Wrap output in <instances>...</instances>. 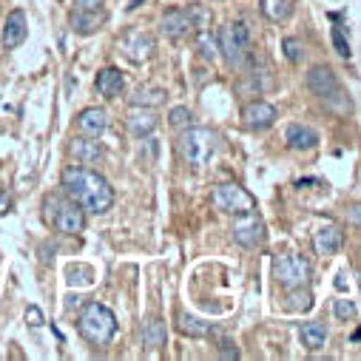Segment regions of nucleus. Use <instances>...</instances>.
<instances>
[{"label":"nucleus","instance_id":"10","mask_svg":"<svg viewBox=\"0 0 361 361\" xmlns=\"http://www.w3.org/2000/svg\"><path fill=\"white\" fill-rule=\"evenodd\" d=\"M307 88H310L313 94L330 100V97L338 94V80H336V74H333L327 66H313V68L307 71Z\"/></svg>","mask_w":361,"mask_h":361},{"label":"nucleus","instance_id":"20","mask_svg":"<svg viewBox=\"0 0 361 361\" xmlns=\"http://www.w3.org/2000/svg\"><path fill=\"white\" fill-rule=\"evenodd\" d=\"M123 49H126V57L128 60H145L151 51H154V43H151V37H145L142 32H134L126 43H123Z\"/></svg>","mask_w":361,"mask_h":361},{"label":"nucleus","instance_id":"36","mask_svg":"<svg viewBox=\"0 0 361 361\" xmlns=\"http://www.w3.org/2000/svg\"><path fill=\"white\" fill-rule=\"evenodd\" d=\"M358 338H361V330H355V333H353V341H358Z\"/></svg>","mask_w":361,"mask_h":361},{"label":"nucleus","instance_id":"35","mask_svg":"<svg viewBox=\"0 0 361 361\" xmlns=\"http://www.w3.org/2000/svg\"><path fill=\"white\" fill-rule=\"evenodd\" d=\"M350 222L353 225H361V205H353L350 208Z\"/></svg>","mask_w":361,"mask_h":361},{"label":"nucleus","instance_id":"17","mask_svg":"<svg viewBox=\"0 0 361 361\" xmlns=\"http://www.w3.org/2000/svg\"><path fill=\"white\" fill-rule=\"evenodd\" d=\"M94 85H97V92H100L103 97H117L123 88H126V80H123V74H120L117 68H103V71L97 74Z\"/></svg>","mask_w":361,"mask_h":361},{"label":"nucleus","instance_id":"22","mask_svg":"<svg viewBox=\"0 0 361 361\" xmlns=\"http://www.w3.org/2000/svg\"><path fill=\"white\" fill-rule=\"evenodd\" d=\"M293 12V0H262V15L274 23L288 20Z\"/></svg>","mask_w":361,"mask_h":361},{"label":"nucleus","instance_id":"33","mask_svg":"<svg viewBox=\"0 0 361 361\" xmlns=\"http://www.w3.org/2000/svg\"><path fill=\"white\" fill-rule=\"evenodd\" d=\"M200 49H202V57L205 60H214V43H208V35L200 37Z\"/></svg>","mask_w":361,"mask_h":361},{"label":"nucleus","instance_id":"4","mask_svg":"<svg viewBox=\"0 0 361 361\" xmlns=\"http://www.w3.org/2000/svg\"><path fill=\"white\" fill-rule=\"evenodd\" d=\"M46 219L60 231V233H80L85 228V214L71 197H46Z\"/></svg>","mask_w":361,"mask_h":361},{"label":"nucleus","instance_id":"34","mask_svg":"<svg viewBox=\"0 0 361 361\" xmlns=\"http://www.w3.org/2000/svg\"><path fill=\"white\" fill-rule=\"evenodd\" d=\"M9 211H12V194L4 191V194H0V216H6Z\"/></svg>","mask_w":361,"mask_h":361},{"label":"nucleus","instance_id":"29","mask_svg":"<svg viewBox=\"0 0 361 361\" xmlns=\"http://www.w3.org/2000/svg\"><path fill=\"white\" fill-rule=\"evenodd\" d=\"M336 316H338L341 322H347V319H353V316H355V305H353V302H347V299H341V302H336Z\"/></svg>","mask_w":361,"mask_h":361},{"label":"nucleus","instance_id":"1","mask_svg":"<svg viewBox=\"0 0 361 361\" xmlns=\"http://www.w3.org/2000/svg\"><path fill=\"white\" fill-rule=\"evenodd\" d=\"M63 188L66 197H71L82 211L92 214H106L114 205V188L109 185V179L92 168L71 165L63 171Z\"/></svg>","mask_w":361,"mask_h":361},{"label":"nucleus","instance_id":"9","mask_svg":"<svg viewBox=\"0 0 361 361\" xmlns=\"http://www.w3.org/2000/svg\"><path fill=\"white\" fill-rule=\"evenodd\" d=\"M242 120L250 131H264L276 123V109L264 103V100H256V103H247L245 111H242Z\"/></svg>","mask_w":361,"mask_h":361},{"label":"nucleus","instance_id":"7","mask_svg":"<svg viewBox=\"0 0 361 361\" xmlns=\"http://www.w3.org/2000/svg\"><path fill=\"white\" fill-rule=\"evenodd\" d=\"M274 276L282 288L293 290L310 279V264L302 256H276L274 259Z\"/></svg>","mask_w":361,"mask_h":361},{"label":"nucleus","instance_id":"21","mask_svg":"<svg viewBox=\"0 0 361 361\" xmlns=\"http://www.w3.org/2000/svg\"><path fill=\"white\" fill-rule=\"evenodd\" d=\"M299 336H302V344H305L307 350H313V353L322 350L324 341H327V330H324V324H319V322H307V324H302Z\"/></svg>","mask_w":361,"mask_h":361},{"label":"nucleus","instance_id":"31","mask_svg":"<svg viewBox=\"0 0 361 361\" xmlns=\"http://www.w3.org/2000/svg\"><path fill=\"white\" fill-rule=\"evenodd\" d=\"M46 319H43V313H40V307H26V324L29 327H40Z\"/></svg>","mask_w":361,"mask_h":361},{"label":"nucleus","instance_id":"19","mask_svg":"<svg viewBox=\"0 0 361 361\" xmlns=\"http://www.w3.org/2000/svg\"><path fill=\"white\" fill-rule=\"evenodd\" d=\"M103 15H97V12H82V9H74L71 12V29L74 32H80V35H92V32H97L100 26H103Z\"/></svg>","mask_w":361,"mask_h":361},{"label":"nucleus","instance_id":"30","mask_svg":"<svg viewBox=\"0 0 361 361\" xmlns=\"http://www.w3.org/2000/svg\"><path fill=\"white\" fill-rule=\"evenodd\" d=\"M168 120H171V126H185V123L191 120V111L179 106V109H173V111L168 114Z\"/></svg>","mask_w":361,"mask_h":361},{"label":"nucleus","instance_id":"14","mask_svg":"<svg viewBox=\"0 0 361 361\" xmlns=\"http://www.w3.org/2000/svg\"><path fill=\"white\" fill-rule=\"evenodd\" d=\"M285 140H288V145H290L293 151H310V148L319 145V134H316L310 126H299V123L288 126Z\"/></svg>","mask_w":361,"mask_h":361},{"label":"nucleus","instance_id":"25","mask_svg":"<svg viewBox=\"0 0 361 361\" xmlns=\"http://www.w3.org/2000/svg\"><path fill=\"white\" fill-rule=\"evenodd\" d=\"M179 330H183L185 336H208L211 333V327L205 322L194 319V316H183V319H179Z\"/></svg>","mask_w":361,"mask_h":361},{"label":"nucleus","instance_id":"23","mask_svg":"<svg viewBox=\"0 0 361 361\" xmlns=\"http://www.w3.org/2000/svg\"><path fill=\"white\" fill-rule=\"evenodd\" d=\"M162 100H165V92H162V88H154V85L137 88L134 97H131L134 106H145V109H154V106H159Z\"/></svg>","mask_w":361,"mask_h":361},{"label":"nucleus","instance_id":"2","mask_svg":"<svg viewBox=\"0 0 361 361\" xmlns=\"http://www.w3.org/2000/svg\"><path fill=\"white\" fill-rule=\"evenodd\" d=\"M80 333H82L85 341H92L94 347H106L117 336V319L106 305L92 302L80 316Z\"/></svg>","mask_w":361,"mask_h":361},{"label":"nucleus","instance_id":"11","mask_svg":"<svg viewBox=\"0 0 361 361\" xmlns=\"http://www.w3.org/2000/svg\"><path fill=\"white\" fill-rule=\"evenodd\" d=\"M194 32V15L188 9H173L162 18V35L171 40H179Z\"/></svg>","mask_w":361,"mask_h":361},{"label":"nucleus","instance_id":"5","mask_svg":"<svg viewBox=\"0 0 361 361\" xmlns=\"http://www.w3.org/2000/svg\"><path fill=\"white\" fill-rule=\"evenodd\" d=\"M211 202H214L216 211H222V214H236V216L250 214V211L256 208V200H253L245 188H239V185H233V183L216 185L214 194H211Z\"/></svg>","mask_w":361,"mask_h":361},{"label":"nucleus","instance_id":"3","mask_svg":"<svg viewBox=\"0 0 361 361\" xmlns=\"http://www.w3.org/2000/svg\"><path fill=\"white\" fill-rule=\"evenodd\" d=\"M179 154L191 168H205L216 154V134L211 128H188L179 137Z\"/></svg>","mask_w":361,"mask_h":361},{"label":"nucleus","instance_id":"13","mask_svg":"<svg viewBox=\"0 0 361 361\" xmlns=\"http://www.w3.org/2000/svg\"><path fill=\"white\" fill-rule=\"evenodd\" d=\"M77 128L82 137H100L109 128V114L103 109H85L77 117Z\"/></svg>","mask_w":361,"mask_h":361},{"label":"nucleus","instance_id":"37","mask_svg":"<svg viewBox=\"0 0 361 361\" xmlns=\"http://www.w3.org/2000/svg\"><path fill=\"white\" fill-rule=\"evenodd\" d=\"M140 4H142V0H134V4H131V9H137V6H140Z\"/></svg>","mask_w":361,"mask_h":361},{"label":"nucleus","instance_id":"6","mask_svg":"<svg viewBox=\"0 0 361 361\" xmlns=\"http://www.w3.org/2000/svg\"><path fill=\"white\" fill-rule=\"evenodd\" d=\"M219 51L225 54V60L231 66H242L247 51H250V32L245 23H233V26H225L219 32Z\"/></svg>","mask_w":361,"mask_h":361},{"label":"nucleus","instance_id":"15","mask_svg":"<svg viewBox=\"0 0 361 361\" xmlns=\"http://www.w3.org/2000/svg\"><path fill=\"white\" fill-rule=\"evenodd\" d=\"M128 128H131L134 137H145L157 128V114L145 106H134V111L128 114Z\"/></svg>","mask_w":361,"mask_h":361},{"label":"nucleus","instance_id":"24","mask_svg":"<svg viewBox=\"0 0 361 361\" xmlns=\"http://www.w3.org/2000/svg\"><path fill=\"white\" fill-rule=\"evenodd\" d=\"M165 338H168V333H165V324L162 322H148L145 327H142V344L145 347H151V350H157V347H162L165 344Z\"/></svg>","mask_w":361,"mask_h":361},{"label":"nucleus","instance_id":"12","mask_svg":"<svg viewBox=\"0 0 361 361\" xmlns=\"http://www.w3.org/2000/svg\"><path fill=\"white\" fill-rule=\"evenodd\" d=\"M26 35H29L26 12H20V9L9 12V18H6V26H4V46H6V49H18V46L26 40Z\"/></svg>","mask_w":361,"mask_h":361},{"label":"nucleus","instance_id":"26","mask_svg":"<svg viewBox=\"0 0 361 361\" xmlns=\"http://www.w3.org/2000/svg\"><path fill=\"white\" fill-rule=\"evenodd\" d=\"M288 302H290V305H288L290 310H310V305H313V296H310L307 290H302V293H293Z\"/></svg>","mask_w":361,"mask_h":361},{"label":"nucleus","instance_id":"32","mask_svg":"<svg viewBox=\"0 0 361 361\" xmlns=\"http://www.w3.org/2000/svg\"><path fill=\"white\" fill-rule=\"evenodd\" d=\"M106 4V0H77V9H82V12H100V6Z\"/></svg>","mask_w":361,"mask_h":361},{"label":"nucleus","instance_id":"28","mask_svg":"<svg viewBox=\"0 0 361 361\" xmlns=\"http://www.w3.org/2000/svg\"><path fill=\"white\" fill-rule=\"evenodd\" d=\"M282 49H285V57H288L290 63H296V60L302 57V46H299V40H293V37H288V40L282 43Z\"/></svg>","mask_w":361,"mask_h":361},{"label":"nucleus","instance_id":"16","mask_svg":"<svg viewBox=\"0 0 361 361\" xmlns=\"http://www.w3.org/2000/svg\"><path fill=\"white\" fill-rule=\"evenodd\" d=\"M68 154H71L77 162H82V165H94V162L103 159V148H100L97 142H92V140H71Z\"/></svg>","mask_w":361,"mask_h":361},{"label":"nucleus","instance_id":"18","mask_svg":"<svg viewBox=\"0 0 361 361\" xmlns=\"http://www.w3.org/2000/svg\"><path fill=\"white\" fill-rule=\"evenodd\" d=\"M313 247H316L319 256H333V253L341 247V233H338V228L327 225V228L316 231V236H313Z\"/></svg>","mask_w":361,"mask_h":361},{"label":"nucleus","instance_id":"27","mask_svg":"<svg viewBox=\"0 0 361 361\" xmlns=\"http://www.w3.org/2000/svg\"><path fill=\"white\" fill-rule=\"evenodd\" d=\"M333 46H336V51L341 54V57H350V43H347V37H344V32L336 26L333 29Z\"/></svg>","mask_w":361,"mask_h":361},{"label":"nucleus","instance_id":"8","mask_svg":"<svg viewBox=\"0 0 361 361\" xmlns=\"http://www.w3.org/2000/svg\"><path fill=\"white\" fill-rule=\"evenodd\" d=\"M233 239L242 245V247H256L262 239H264V225H262V219L250 211V214H242V219L233 225Z\"/></svg>","mask_w":361,"mask_h":361}]
</instances>
